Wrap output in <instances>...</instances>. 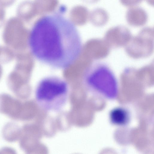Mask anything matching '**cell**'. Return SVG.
Returning a JSON list of instances; mask_svg holds the SVG:
<instances>
[{
    "label": "cell",
    "mask_w": 154,
    "mask_h": 154,
    "mask_svg": "<svg viewBox=\"0 0 154 154\" xmlns=\"http://www.w3.org/2000/svg\"><path fill=\"white\" fill-rule=\"evenodd\" d=\"M28 45L38 60L51 67L63 69L71 66L81 52L80 35L71 20L59 14L38 20L29 32Z\"/></svg>",
    "instance_id": "cell-1"
},
{
    "label": "cell",
    "mask_w": 154,
    "mask_h": 154,
    "mask_svg": "<svg viewBox=\"0 0 154 154\" xmlns=\"http://www.w3.org/2000/svg\"><path fill=\"white\" fill-rule=\"evenodd\" d=\"M69 88L63 79L55 76L42 79L35 91V98L38 105L44 110L58 111L63 108L68 100Z\"/></svg>",
    "instance_id": "cell-2"
},
{
    "label": "cell",
    "mask_w": 154,
    "mask_h": 154,
    "mask_svg": "<svg viewBox=\"0 0 154 154\" xmlns=\"http://www.w3.org/2000/svg\"><path fill=\"white\" fill-rule=\"evenodd\" d=\"M83 82L85 88L91 92L113 96L117 92V79L110 67L104 62L91 64L85 73Z\"/></svg>",
    "instance_id": "cell-3"
},
{
    "label": "cell",
    "mask_w": 154,
    "mask_h": 154,
    "mask_svg": "<svg viewBox=\"0 0 154 154\" xmlns=\"http://www.w3.org/2000/svg\"><path fill=\"white\" fill-rule=\"evenodd\" d=\"M29 33L24 22L17 17H13L9 18L5 24L2 38L7 46L15 52H20L28 44Z\"/></svg>",
    "instance_id": "cell-4"
},
{
    "label": "cell",
    "mask_w": 154,
    "mask_h": 154,
    "mask_svg": "<svg viewBox=\"0 0 154 154\" xmlns=\"http://www.w3.org/2000/svg\"><path fill=\"white\" fill-rule=\"evenodd\" d=\"M22 107V103L19 99L7 93L0 94V113L19 120Z\"/></svg>",
    "instance_id": "cell-5"
},
{
    "label": "cell",
    "mask_w": 154,
    "mask_h": 154,
    "mask_svg": "<svg viewBox=\"0 0 154 154\" xmlns=\"http://www.w3.org/2000/svg\"><path fill=\"white\" fill-rule=\"evenodd\" d=\"M126 18L129 24L139 26H142L146 23L148 16L142 8L135 6L130 8L127 11Z\"/></svg>",
    "instance_id": "cell-6"
},
{
    "label": "cell",
    "mask_w": 154,
    "mask_h": 154,
    "mask_svg": "<svg viewBox=\"0 0 154 154\" xmlns=\"http://www.w3.org/2000/svg\"><path fill=\"white\" fill-rule=\"evenodd\" d=\"M17 17L23 22H28L38 14L34 2L23 1L20 4L17 11Z\"/></svg>",
    "instance_id": "cell-7"
},
{
    "label": "cell",
    "mask_w": 154,
    "mask_h": 154,
    "mask_svg": "<svg viewBox=\"0 0 154 154\" xmlns=\"http://www.w3.org/2000/svg\"><path fill=\"white\" fill-rule=\"evenodd\" d=\"M20 127L14 122H9L5 124L2 130L4 139L9 142H14L19 140L21 136Z\"/></svg>",
    "instance_id": "cell-8"
},
{
    "label": "cell",
    "mask_w": 154,
    "mask_h": 154,
    "mask_svg": "<svg viewBox=\"0 0 154 154\" xmlns=\"http://www.w3.org/2000/svg\"><path fill=\"white\" fill-rule=\"evenodd\" d=\"M109 118L113 124L117 125H122L128 122L129 116L127 111L124 109L116 108L111 111Z\"/></svg>",
    "instance_id": "cell-9"
},
{
    "label": "cell",
    "mask_w": 154,
    "mask_h": 154,
    "mask_svg": "<svg viewBox=\"0 0 154 154\" xmlns=\"http://www.w3.org/2000/svg\"><path fill=\"white\" fill-rule=\"evenodd\" d=\"M91 22L96 26H102L107 23L109 16L107 11L104 9L97 8L93 10L89 16Z\"/></svg>",
    "instance_id": "cell-10"
},
{
    "label": "cell",
    "mask_w": 154,
    "mask_h": 154,
    "mask_svg": "<svg viewBox=\"0 0 154 154\" xmlns=\"http://www.w3.org/2000/svg\"><path fill=\"white\" fill-rule=\"evenodd\" d=\"M89 15L87 8L79 6L75 7L72 10L70 13V17L73 21H79L80 23H84L88 20Z\"/></svg>",
    "instance_id": "cell-11"
},
{
    "label": "cell",
    "mask_w": 154,
    "mask_h": 154,
    "mask_svg": "<svg viewBox=\"0 0 154 154\" xmlns=\"http://www.w3.org/2000/svg\"><path fill=\"white\" fill-rule=\"evenodd\" d=\"M37 13L52 11L57 5V0H35L34 2Z\"/></svg>",
    "instance_id": "cell-12"
},
{
    "label": "cell",
    "mask_w": 154,
    "mask_h": 154,
    "mask_svg": "<svg viewBox=\"0 0 154 154\" xmlns=\"http://www.w3.org/2000/svg\"><path fill=\"white\" fill-rule=\"evenodd\" d=\"M15 52L7 46L0 47V62L7 63L13 60L15 57Z\"/></svg>",
    "instance_id": "cell-13"
},
{
    "label": "cell",
    "mask_w": 154,
    "mask_h": 154,
    "mask_svg": "<svg viewBox=\"0 0 154 154\" xmlns=\"http://www.w3.org/2000/svg\"><path fill=\"white\" fill-rule=\"evenodd\" d=\"M143 0H120L124 6L129 7H135L140 3Z\"/></svg>",
    "instance_id": "cell-14"
},
{
    "label": "cell",
    "mask_w": 154,
    "mask_h": 154,
    "mask_svg": "<svg viewBox=\"0 0 154 154\" xmlns=\"http://www.w3.org/2000/svg\"><path fill=\"white\" fill-rule=\"evenodd\" d=\"M5 16V8L0 5V28L4 23Z\"/></svg>",
    "instance_id": "cell-15"
},
{
    "label": "cell",
    "mask_w": 154,
    "mask_h": 154,
    "mask_svg": "<svg viewBox=\"0 0 154 154\" xmlns=\"http://www.w3.org/2000/svg\"><path fill=\"white\" fill-rule=\"evenodd\" d=\"M16 0H0V5L4 8L11 6Z\"/></svg>",
    "instance_id": "cell-16"
},
{
    "label": "cell",
    "mask_w": 154,
    "mask_h": 154,
    "mask_svg": "<svg viewBox=\"0 0 154 154\" xmlns=\"http://www.w3.org/2000/svg\"><path fill=\"white\" fill-rule=\"evenodd\" d=\"M1 152H11L12 153V152H14V150L10 148H8V147H5L2 149H1V150L0 151Z\"/></svg>",
    "instance_id": "cell-17"
},
{
    "label": "cell",
    "mask_w": 154,
    "mask_h": 154,
    "mask_svg": "<svg viewBox=\"0 0 154 154\" xmlns=\"http://www.w3.org/2000/svg\"><path fill=\"white\" fill-rule=\"evenodd\" d=\"M87 3L90 4L98 2L99 0H83Z\"/></svg>",
    "instance_id": "cell-18"
},
{
    "label": "cell",
    "mask_w": 154,
    "mask_h": 154,
    "mask_svg": "<svg viewBox=\"0 0 154 154\" xmlns=\"http://www.w3.org/2000/svg\"><path fill=\"white\" fill-rule=\"evenodd\" d=\"M147 3L149 5L153 6L154 0H146Z\"/></svg>",
    "instance_id": "cell-19"
},
{
    "label": "cell",
    "mask_w": 154,
    "mask_h": 154,
    "mask_svg": "<svg viewBox=\"0 0 154 154\" xmlns=\"http://www.w3.org/2000/svg\"><path fill=\"white\" fill-rule=\"evenodd\" d=\"M3 73V69L2 66L0 64V80L1 79Z\"/></svg>",
    "instance_id": "cell-20"
},
{
    "label": "cell",
    "mask_w": 154,
    "mask_h": 154,
    "mask_svg": "<svg viewBox=\"0 0 154 154\" xmlns=\"http://www.w3.org/2000/svg\"></svg>",
    "instance_id": "cell-21"
}]
</instances>
